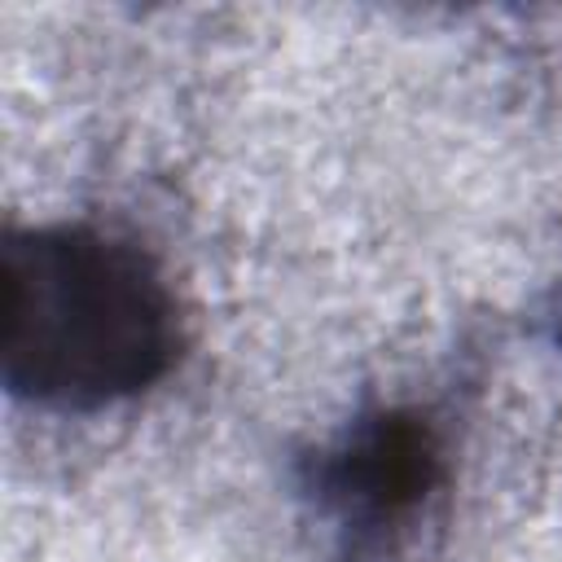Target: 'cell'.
Wrapping results in <instances>:
<instances>
[{"instance_id":"1","label":"cell","mask_w":562,"mask_h":562,"mask_svg":"<svg viewBox=\"0 0 562 562\" xmlns=\"http://www.w3.org/2000/svg\"><path fill=\"white\" fill-rule=\"evenodd\" d=\"M176 356V294L136 241L92 224L4 233L0 373L9 395L97 413L149 391Z\"/></svg>"},{"instance_id":"2","label":"cell","mask_w":562,"mask_h":562,"mask_svg":"<svg viewBox=\"0 0 562 562\" xmlns=\"http://www.w3.org/2000/svg\"><path fill=\"white\" fill-rule=\"evenodd\" d=\"M439 474L443 452L435 426L413 408H378L316 457L307 487L347 553H382L426 509Z\"/></svg>"}]
</instances>
